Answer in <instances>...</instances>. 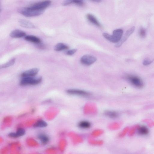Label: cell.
<instances>
[{
  "label": "cell",
  "instance_id": "6da1fadb",
  "mask_svg": "<svg viewBox=\"0 0 154 154\" xmlns=\"http://www.w3.org/2000/svg\"><path fill=\"white\" fill-rule=\"evenodd\" d=\"M123 34V31L121 29H117L113 31V35H111L106 33L103 34L104 37L109 41L113 43L118 42L121 40Z\"/></svg>",
  "mask_w": 154,
  "mask_h": 154
},
{
  "label": "cell",
  "instance_id": "7a4b0ae2",
  "mask_svg": "<svg viewBox=\"0 0 154 154\" xmlns=\"http://www.w3.org/2000/svg\"><path fill=\"white\" fill-rule=\"evenodd\" d=\"M18 12L25 16L32 17L40 15L44 12V10H38L30 9L27 7L19 8Z\"/></svg>",
  "mask_w": 154,
  "mask_h": 154
},
{
  "label": "cell",
  "instance_id": "3957f363",
  "mask_svg": "<svg viewBox=\"0 0 154 154\" xmlns=\"http://www.w3.org/2000/svg\"><path fill=\"white\" fill-rule=\"evenodd\" d=\"M42 80L41 77L37 78H33V77H25L21 80L20 85L21 86L28 85H37L41 82Z\"/></svg>",
  "mask_w": 154,
  "mask_h": 154
},
{
  "label": "cell",
  "instance_id": "277c9868",
  "mask_svg": "<svg viewBox=\"0 0 154 154\" xmlns=\"http://www.w3.org/2000/svg\"><path fill=\"white\" fill-rule=\"evenodd\" d=\"M50 1H44L35 3L27 7L30 9L35 10H44L51 5Z\"/></svg>",
  "mask_w": 154,
  "mask_h": 154
},
{
  "label": "cell",
  "instance_id": "5b68a950",
  "mask_svg": "<svg viewBox=\"0 0 154 154\" xmlns=\"http://www.w3.org/2000/svg\"><path fill=\"white\" fill-rule=\"evenodd\" d=\"M127 79L132 85L138 88H142L144 86L142 80L138 76L129 75L127 77Z\"/></svg>",
  "mask_w": 154,
  "mask_h": 154
},
{
  "label": "cell",
  "instance_id": "8992f818",
  "mask_svg": "<svg viewBox=\"0 0 154 154\" xmlns=\"http://www.w3.org/2000/svg\"><path fill=\"white\" fill-rule=\"evenodd\" d=\"M97 60L94 56L90 55H85L81 57L80 61L84 65H92Z\"/></svg>",
  "mask_w": 154,
  "mask_h": 154
},
{
  "label": "cell",
  "instance_id": "52a82bcc",
  "mask_svg": "<svg viewBox=\"0 0 154 154\" xmlns=\"http://www.w3.org/2000/svg\"><path fill=\"white\" fill-rule=\"evenodd\" d=\"M135 30V27L134 26L132 27L131 28L128 29L126 32L123 37L122 38L120 41L115 45V46L117 48L119 47L123 43L127 40L129 36L134 32Z\"/></svg>",
  "mask_w": 154,
  "mask_h": 154
},
{
  "label": "cell",
  "instance_id": "ba28073f",
  "mask_svg": "<svg viewBox=\"0 0 154 154\" xmlns=\"http://www.w3.org/2000/svg\"><path fill=\"white\" fill-rule=\"evenodd\" d=\"M67 92L69 94L88 97L90 95V93L84 90L77 89H69L68 90Z\"/></svg>",
  "mask_w": 154,
  "mask_h": 154
},
{
  "label": "cell",
  "instance_id": "9c48e42d",
  "mask_svg": "<svg viewBox=\"0 0 154 154\" xmlns=\"http://www.w3.org/2000/svg\"><path fill=\"white\" fill-rule=\"evenodd\" d=\"M38 71H39V69L38 68H33V69L27 70L23 72L21 74V76L23 78L27 77H33L37 75Z\"/></svg>",
  "mask_w": 154,
  "mask_h": 154
},
{
  "label": "cell",
  "instance_id": "30bf717a",
  "mask_svg": "<svg viewBox=\"0 0 154 154\" xmlns=\"http://www.w3.org/2000/svg\"><path fill=\"white\" fill-rule=\"evenodd\" d=\"M26 33L25 32L18 29L14 30L10 33L11 37L14 38H19L25 37Z\"/></svg>",
  "mask_w": 154,
  "mask_h": 154
},
{
  "label": "cell",
  "instance_id": "8fae6325",
  "mask_svg": "<svg viewBox=\"0 0 154 154\" xmlns=\"http://www.w3.org/2000/svg\"><path fill=\"white\" fill-rule=\"evenodd\" d=\"M19 22L21 26L26 28H34L35 27L33 23L25 19H20L19 20Z\"/></svg>",
  "mask_w": 154,
  "mask_h": 154
},
{
  "label": "cell",
  "instance_id": "7c38bea8",
  "mask_svg": "<svg viewBox=\"0 0 154 154\" xmlns=\"http://www.w3.org/2000/svg\"><path fill=\"white\" fill-rule=\"evenodd\" d=\"M86 18L90 22L98 27H101V25L95 17L91 14H88L86 15Z\"/></svg>",
  "mask_w": 154,
  "mask_h": 154
},
{
  "label": "cell",
  "instance_id": "4fadbf2b",
  "mask_svg": "<svg viewBox=\"0 0 154 154\" xmlns=\"http://www.w3.org/2000/svg\"><path fill=\"white\" fill-rule=\"evenodd\" d=\"M25 39L27 41L35 43V44H40L41 41L39 38L33 35L26 36Z\"/></svg>",
  "mask_w": 154,
  "mask_h": 154
},
{
  "label": "cell",
  "instance_id": "5bb4252c",
  "mask_svg": "<svg viewBox=\"0 0 154 154\" xmlns=\"http://www.w3.org/2000/svg\"><path fill=\"white\" fill-rule=\"evenodd\" d=\"M91 126V124L89 122L83 121H81L78 124V127L81 129H89Z\"/></svg>",
  "mask_w": 154,
  "mask_h": 154
},
{
  "label": "cell",
  "instance_id": "9a60e30c",
  "mask_svg": "<svg viewBox=\"0 0 154 154\" xmlns=\"http://www.w3.org/2000/svg\"><path fill=\"white\" fill-rule=\"evenodd\" d=\"M104 114L106 116L112 119L117 118L119 116L118 113L114 111H106L104 112Z\"/></svg>",
  "mask_w": 154,
  "mask_h": 154
},
{
  "label": "cell",
  "instance_id": "2e32d148",
  "mask_svg": "<svg viewBox=\"0 0 154 154\" xmlns=\"http://www.w3.org/2000/svg\"><path fill=\"white\" fill-rule=\"evenodd\" d=\"M68 47L62 43H59L57 44L54 47V50L56 51H60L67 50Z\"/></svg>",
  "mask_w": 154,
  "mask_h": 154
},
{
  "label": "cell",
  "instance_id": "e0dca14e",
  "mask_svg": "<svg viewBox=\"0 0 154 154\" xmlns=\"http://www.w3.org/2000/svg\"><path fill=\"white\" fill-rule=\"evenodd\" d=\"M138 133L142 135H147L149 133V130L147 127L144 126H141L138 129Z\"/></svg>",
  "mask_w": 154,
  "mask_h": 154
},
{
  "label": "cell",
  "instance_id": "ac0fdd59",
  "mask_svg": "<svg viewBox=\"0 0 154 154\" xmlns=\"http://www.w3.org/2000/svg\"><path fill=\"white\" fill-rule=\"evenodd\" d=\"M38 138L43 145L46 144L49 142V138L47 136L42 134L39 135Z\"/></svg>",
  "mask_w": 154,
  "mask_h": 154
},
{
  "label": "cell",
  "instance_id": "d6986e66",
  "mask_svg": "<svg viewBox=\"0 0 154 154\" xmlns=\"http://www.w3.org/2000/svg\"><path fill=\"white\" fill-rule=\"evenodd\" d=\"M47 126V124L46 122L42 120L37 121L33 125L35 127L44 128L45 127Z\"/></svg>",
  "mask_w": 154,
  "mask_h": 154
},
{
  "label": "cell",
  "instance_id": "ffe728a7",
  "mask_svg": "<svg viewBox=\"0 0 154 154\" xmlns=\"http://www.w3.org/2000/svg\"><path fill=\"white\" fill-rule=\"evenodd\" d=\"M16 61V59L15 58L12 59L7 62L3 64L0 66L1 69L2 68H7L13 65Z\"/></svg>",
  "mask_w": 154,
  "mask_h": 154
},
{
  "label": "cell",
  "instance_id": "44dd1931",
  "mask_svg": "<svg viewBox=\"0 0 154 154\" xmlns=\"http://www.w3.org/2000/svg\"><path fill=\"white\" fill-rule=\"evenodd\" d=\"M25 133V130L24 129L22 128H19L17 130L16 133L18 137L22 136Z\"/></svg>",
  "mask_w": 154,
  "mask_h": 154
},
{
  "label": "cell",
  "instance_id": "7402d4cb",
  "mask_svg": "<svg viewBox=\"0 0 154 154\" xmlns=\"http://www.w3.org/2000/svg\"><path fill=\"white\" fill-rule=\"evenodd\" d=\"M146 31L144 28H142L139 31V34L141 37H145L146 36Z\"/></svg>",
  "mask_w": 154,
  "mask_h": 154
},
{
  "label": "cell",
  "instance_id": "603a6c76",
  "mask_svg": "<svg viewBox=\"0 0 154 154\" xmlns=\"http://www.w3.org/2000/svg\"><path fill=\"white\" fill-rule=\"evenodd\" d=\"M74 4L79 6H82L84 4L83 1L82 0H73L72 1V4Z\"/></svg>",
  "mask_w": 154,
  "mask_h": 154
},
{
  "label": "cell",
  "instance_id": "cb8c5ba5",
  "mask_svg": "<svg viewBox=\"0 0 154 154\" xmlns=\"http://www.w3.org/2000/svg\"><path fill=\"white\" fill-rule=\"evenodd\" d=\"M153 61V60H150L148 59H145L143 62V65L145 66L148 65L152 63Z\"/></svg>",
  "mask_w": 154,
  "mask_h": 154
},
{
  "label": "cell",
  "instance_id": "d4e9b609",
  "mask_svg": "<svg viewBox=\"0 0 154 154\" xmlns=\"http://www.w3.org/2000/svg\"><path fill=\"white\" fill-rule=\"evenodd\" d=\"M77 50L76 49H73L72 50H68L66 52V54L68 55H72L75 53L76 52Z\"/></svg>",
  "mask_w": 154,
  "mask_h": 154
},
{
  "label": "cell",
  "instance_id": "484cf974",
  "mask_svg": "<svg viewBox=\"0 0 154 154\" xmlns=\"http://www.w3.org/2000/svg\"><path fill=\"white\" fill-rule=\"evenodd\" d=\"M72 4V1L71 0H68V1H64L62 3V5L64 6H67Z\"/></svg>",
  "mask_w": 154,
  "mask_h": 154
},
{
  "label": "cell",
  "instance_id": "4316f807",
  "mask_svg": "<svg viewBox=\"0 0 154 154\" xmlns=\"http://www.w3.org/2000/svg\"><path fill=\"white\" fill-rule=\"evenodd\" d=\"M8 136H9V137L13 138L18 137L16 133H14V132H12V133H9L8 134Z\"/></svg>",
  "mask_w": 154,
  "mask_h": 154
},
{
  "label": "cell",
  "instance_id": "83f0119b",
  "mask_svg": "<svg viewBox=\"0 0 154 154\" xmlns=\"http://www.w3.org/2000/svg\"><path fill=\"white\" fill-rule=\"evenodd\" d=\"M93 1L96 2V3H99L101 1H99V0H96V1Z\"/></svg>",
  "mask_w": 154,
  "mask_h": 154
}]
</instances>
